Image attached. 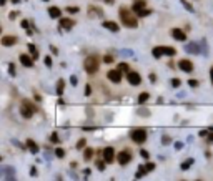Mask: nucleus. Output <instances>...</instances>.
I'll return each instance as SVG.
<instances>
[{
	"label": "nucleus",
	"instance_id": "f257e3e1",
	"mask_svg": "<svg viewBox=\"0 0 213 181\" xmlns=\"http://www.w3.org/2000/svg\"><path fill=\"white\" fill-rule=\"evenodd\" d=\"M118 17H120V22L123 23L125 27H128V28L138 27V17L135 15L133 10L127 9V7H122V9L118 10Z\"/></svg>",
	"mask_w": 213,
	"mask_h": 181
},
{
	"label": "nucleus",
	"instance_id": "f03ea898",
	"mask_svg": "<svg viewBox=\"0 0 213 181\" xmlns=\"http://www.w3.org/2000/svg\"><path fill=\"white\" fill-rule=\"evenodd\" d=\"M83 68L88 75H95L98 72V68H100V60H98V57H95V55L87 57L85 61H83Z\"/></svg>",
	"mask_w": 213,
	"mask_h": 181
},
{
	"label": "nucleus",
	"instance_id": "7ed1b4c3",
	"mask_svg": "<svg viewBox=\"0 0 213 181\" xmlns=\"http://www.w3.org/2000/svg\"><path fill=\"white\" fill-rule=\"evenodd\" d=\"M37 112H38V108L30 100H22V103H20V115L23 118H32L34 113H37Z\"/></svg>",
	"mask_w": 213,
	"mask_h": 181
},
{
	"label": "nucleus",
	"instance_id": "20e7f679",
	"mask_svg": "<svg viewBox=\"0 0 213 181\" xmlns=\"http://www.w3.org/2000/svg\"><path fill=\"white\" fill-rule=\"evenodd\" d=\"M130 138H132V141L137 143V145H143V143L147 141V130L133 128L132 131H130Z\"/></svg>",
	"mask_w": 213,
	"mask_h": 181
},
{
	"label": "nucleus",
	"instance_id": "39448f33",
	"mask_svg": "<svg viewBox=\"0 0 213 181\" xmlns=\"http://www.w3.org/2000/svg\"><path fill=\"white\" fill-rule=\"evenodd\" d=\"M117 161L120 163L122 166H125V164H128L130 161H132V153H130V151H127V150L120 151V153L117 155Z\"/></svg>",
	"mask_w": 213,
	"mask_h": 181
},
{
	"label": "nucleus",
	"instance_id": "423d86ee",
	"mask_svg": "<svg viewBox=\"0 0 213 181\" xmlns=\"http://www.w3.org/2000/svg\"><path fill=\"white\" fill-rule=\"evenodd\" d=\"M122 77H123V72H120V70H110L108 73H107V78H108L112 83H120L122 81Z\"/></svg>",
	"mask_w": 213,
	"mask_h": 181
},
{
	"label": "nucleus",
	"instance_id": "0eeeda50",
	"mask_svg": "<svg viewBox=\"0 0 213 181\" xmlns=\"http://www.w3.org/2000/svg\"><path fill=\"white\" fill-rule=\"evenodd\" d=\"M127 80H128V83L130 85H140L142 83V77H140V73L138 72H132V70H130L128 73H127Z\"/></svg>",
	"mask_w": 213,
	"mask_h": 181
},
{
	"label": "nucleus",
	"instance_id": "6e6552de",
	"mask_svg": "<svg viewBox=\"0 0 213 181\" xmlns=\"http://www.w3.org/2000/svg\"><path fill=\"white\" fill-rule=\"evenodd\" d=\"M140 170L137 171V178H142L143 175H147V173H150V171H153L155 170V163H147V164H142V166H138Z\"/></svg>",
	"mask_w": 213,
	"mask_h": 181
},
{
	"label": "nucleus",
	"instance_id": "1a4fd4ad",
	"mask_svg": "<svg viewBox=\"0 0 213 181\" xmlns=\"http://www.w3.org/2000/svg\"><path fill=\"white\" fill-rule=\"evenodd\" d=\"M18 60H20V63H22L23 67H27V68H32V67H34V61H35L34 57L27 55V53H22V55L18 57Z\"/></svg>",
	"mask_w": 213,
	"mask_h": 181
},
{
	"label": "nucleus",
	"instance_id": "9d476101",
	"mask_svg": "<svg viewBox=\"0 0 213 181\" xmlns=\"http://www.w3.org/2000/svg\"><path fill=\"white\" fill-rule=\"evenodd\" d=\"M178 68L182 70V72H185V73H191L193 72V63H191L190 60L183 58V60L178 61Z\"/></svg>",
	"mask_w": 213,
	"mask_h": 181
},
{
	"label": "nucleus",
	"instance_id": "9b49d317",
	"mask_svg": "<svg viewBox=\"0 0 213 181\" xmlns=\"http://www.w3.org/2000/svg\"><path fill=\"white\" fill-rule=\"evenodd\" d=\"M103 159L107 163H113L115 161V150L112 146H107L103 150Z\"/></svg>",
	"mask_w": 213,
	"mask_h": 181
},
{
	"label": "nucleus",
	"instance_id": "f8f14e48",
	"mask_svg": "<svg viewBox=\"0 0 213 181\" xmlns=\"http://www.w3.org/2000/svg\"><path fill=\"white\" fill-rule=\"evenodd\" d=\"M171 37L178 42H187V33L182 28H171Z\"/></svg>",
	"mask_w": 213,
	"mask_h": 181
},
{
	"label": "nucleus",
	"instance_id": "ddd939ff",
	"mask_svg": "<svg viewBox=\"0 0 213 181\" xmlns=\"http://www.w3.org/2000/svg\"><path fill=\"white\" fill-rule=\"evenodd\" d=\"M0 43H2L3 47H14V45L17 43V37H14V35H3L2 40H0Z\"/></svg>",
	"mask_w": 213,
	"mask_h": 181
},
{
	"label": "nucleus",
	"instance_id": "4468645a",
	"mask_svg": "<svg viewBox=\"0 0 213 181\" xmlns=\"http://www.w3.org/2000/svg\"><path fill=\"white\" fill-rule=\"evenodd\" d=\"M102 27L107 28V30H110V32H118V30H120L118 23L117 22H112V20H105V22H102Z\"/></svg>",
	"mask_w": 213,
	"mask_h": 181
},
{
	"label": "nucleus",
	"instance_id": "2eb2a0df",
	"mask_svg": "<svg viewBox=\"0 0 213 181\" xmlns=\"http://www.w3.org/2000/svg\"><path fill=\"white\" fill-rule=\"evenodd\" d=\"M58 20H60V27H62V28L70 30V28L75 27V20H73V18H62V17H60Z\"/></svg>",
	"mask_w": 213,
	"mask_h": 181
},
{
	"label": "nucleus",
	"instance_id": "dca6fc26",
	"mask_svg": "<svg viewBox=\"0 0 213 181\" xmlns=\"http://www.w3.org/2000/svg\"><path fill=\"white\" fill-rule=\"evenodd\" d=\"M185 50L188 52V53H193V55H200V45L196 43V42H190L185 47Z\"/></svg>",
	"mask_w": 213,
	"mask_h": 181
},
{
	"label": "nucleus",
	"instance_id": "f3484780",
	"mask_svg": "<svg viewBox=\"0 0 213 181\" xmlns=\"http://www.w3.org/2000/svg\"><path fill=\"white\" fill-rule=\"evenodd\" d=\"M143 9H147V2H145V0H135V2H133V7H132V10L135 12V14L142 12Z\"/></svg>",
	"mask_w": 213,
	"mask_h": 181
},
{
	"label": "nucleus",
	"instance_id": "a211bd4d",
	"mask_svg": "<svg viewBox=\"0 0 213 181\" xmlns=\"http://www.w3.org/2000/svg\"><path fill=\"white\" fill-rule=\"evenodd\" d=\"M48 15H50L52 18H60L62 17V10L58 9V7H48Z\"/></svg>",
	"mask_w": 213,
	"mask_h": 181
},
{
	"label": "nucleus",
	"instance_id": "6ab92c4d",
	"mask_svg": "<svg viewBox=\"0 0 213 181\" xmlns=\"http://www.w3.org/2000/svg\"><path fill=\"white\" fill-rule=\"evenodd\" d=\"M25 145H27V148H28V150H30L34 155L38 153V145H37V143H35L32 138H28V140H27V143H25Z\"/></svg>",
	"mask_w": 213,
	"mask_h": 181
},
{
	"label": "nucleus",
	"instance_id": "aec40b11",
	"mask_svg": "<svg viewBox=\"0 0 213 181\" xmlns=\"http://www.w3.org/2000/svg\"><path fill=\"white\" fill-rule=\"evenodd\" d=\"M63 92H65V80H58L57 81V95L62 96Z\"/></svg>",
	"mask_w": 213,
	"mask_h": 181
},
{
	"label": "nucleus",
	"instance_id": "412c9836",
	"mask_svg": "<svg viewBox=\"0 0 213 181\" xmlns=\"http://www.w3.org/2000/svg\"><path fill=\"white\" fill-rule=\"evenodd\" d=\"M93 153H95L93 148H85V150H83V159H85V161H90V159L93 158Z\"/></svg>",
	"mask_w": 213,
	"mask_h": 181
},
{
	"label": "nucleus",
	"instance_id": "4be33fe9",
	"mask_svg": "<svg viewBox=\"0 0 213 181\" xmlns=\"http://www.w3.org/2000/svg\"><path fill=\"white\" fill-rule=\"evenodd\" d=\"M148 98H150V93H148V92H142L140 95H138V103H140V105H145L147 101H148Z\"/></svg>",
	"mask_w": 213,
	"mask_h": 181
},
{
	"label": "nucleus",
	"instance_id": "5701e85b",
	"mask_svg": "<svg viewBox=\"0 0 213 181\" xmlns=\"http://www.w3.org/2000/svg\"><path fill=\"white\" fill-rule=\"evenodd\" d=\"M151 55L155 57V58H162L165 53H163V47H155L153 50H151Z\"/></svg>",
	"mask_w": 213,
	"mask_h": 181
},
{
	"label": "nucleus",
	"instance_id": "b1692460",
	"mask_svg": "<svg viewBox=\"0 0 213 181\" xmlns=\"http://www.w3.org/2000/svg\"><path fill=\"white\" fill-rule=\"evenodd\" d=\"M28 52H30V55L32 57H34V58L37 60V58H38V50H37V47H35V45L34 43H28Z\"/></svg>",
	"mask_w": 213,
	"mask_h": 181
},
{
	"label": "nucleus",
	"instance_id": "393cba45",
	"mask_svg": "<svg viewBox=\"0 0 213 181\" xmlns=\"http://www.w3.org/2000/svg\"><path fill=\"white\" fill-rule=\"evenodd\" d=\"M117 68L120 70V72H123V73H128V72H130V65L127 63V61H120Z\"/></svg>",
	"mask_w": 213,
	"mask_h": 181
},
{
	"label": "nucleus",
	"instance_id": "a878e982",
	"mask_svg": "<svg viewBox=\"0 0 213 181\" xmlns=\"http://www.w3.org/2000/svg\"><path fill=\"white\" fill-rule=\"evenodd\" d=\"M90 9V15H93V17H102L103 15V12H102L98 7H88Z\"/></svg>",
	"mask_w": 213,
	"mask_h": 181
},
{
	"label": "nucleus",
	"instance_id": "bb28decb",
	"mask_svg": "<svg viewBox=\"0 0 213 181\" xmlns=\"http://www.w3.org/2000/svg\"><path fill=\"white\" fill-rule=\"evenodd\" d=\"M163 53H165L167 57H175V53H177V50H175L173 47H163Z\"/></svg>",
	"mask_w": 213,
	"mask_h": 181
},
{
	"label": "nucleus",
	"instance_id": "cd10ccee",
	"mask_svg": "<svg viewBox=\"0 0 213 181\" xmlns=\"http://www.w3.org/2000/svg\"><path fill=\"white\" fill-rule=\"evenodd\" d=\"M193 164V159H187V161H183L182 164H180V170H183V171H187V170H190V166Z\"/></svg>",
	"mask_w": 213,
	"mask_h": 181
},
{
	"label": "nucleus",
	"instance_id": "c85d7f7f",
	"mask_svg": "<svg viewBox=\"0 0 213 181\" xmlns=\"http://www.w3.org/2000/svg\"><path fill=\"white\" fill-rule=\"evenodd\" d=\"M180 3H182V5H183V9H185V10H188V12H191V14H193V12H195V9H193V5H191L190 2H187V0H180Z\"/></svg>",
	"mask_w": 213,
	"mask_h": 181
},
{
	"label": "nucleus",
	"instance_id": "c756f323",
	"mask_svg": "<svg viewBox=\"0 0 213 181\" xmlns=\"http://www.w3.org/2000/svg\"><path fill=\"white\" fill-rule=\"evenodd\" d=\"M85 146H87V140L80 138L78 141H77V150H85Z\"/></svg>",
	"mask_w": 213,
	"mask_h": 181
},
{
	"label": "nucleus",
	"instance_id": "7c9ffc66",
	"mask_svg": "<svg viewBox=\"0 0 213 181\" xmlns=\"http://www.w3.org/2000/svg\"><path fill=\"white\" fill-rule=\"evenodd\" d=\"M140 116H150V110L148 108H138V112H137Z\"/></svg>",
	"mask_w": 213,
	"mask_h": 181
},
{
	"label": "nucleus",
	"instance_id": "2f4dec72",
	"mask_svg": "<svg viewBox=\"0 0 213 181\" xmlns=\"http://www.w3.org/2000/svg\"><path fill=\"white\" fill-rule=\"evenodd\" d=\"M55 156H57V158H63V156H65V150H63V148H57V150H55Z\"/></svg>",
	"mask_w": 213,
	"mask_h": 181
},
{
	"label": "nucleus",
	"instance_id": "473e14b6",
	"mask_svg": "<svg viewBox=\"0 0 213 181\" xmlns=\"http://www.w3.org/2000/svg\"><path fill=\"white\" fill-rule=\"evenodd\" d=\"M105 159H98V161H97V168H98V170H100V171H103L105 170Z\"/></svg>",
	"mask_w": 213,
	"mask_h": 181
},
{
	"label": "nucleus",
	"instance_id": "72a5a7b5",
	"mask_svg": "<svg viewBox=\"0 0 213 181\" xmlns=\"http://www.w3.org/2000/svg\"><path fill=\"white\" fill-rule=\"evenodd\" d=\"M80 9L78 7H75V5H72V7H67V14H77Z\"/></svg>",
	"mask_w": 213,
	"mask_h": 181
},
{
	"label": "nucleus",
	"instance_id": "f704fd0d",
	"mask_svg": "<svg viewBox=\"0 0 213 181\" xmlns=\"http://www.w3.org/2000/svg\"><path fill=\"white\" fill-rule=\"evenodd\" d=\"M150 14H151V10H148V9H143L142 12H138L137 15H138V17H147V15H150Z\"/></svg>",
	"mask_w": 213,
	"mask_h": 181
},
{
	"label": "nucleus",
	"instance_id": "c9c22d12",
	"mask_svg": "<svg viewBox=\"0 0 213 181\" xmlns=\"http://www.w3.org/2000/svg\"><path fill=\"white\" fill-rule=\"evenodd\" d=\"M162 143H163V145H170V143H171V138L168 136V135H163V138H162Z\"/></svg>",
	"mask_w": 213,
	"mask_h": 181
},
{
	"label": "nucleus",
	"instance_id": "e433bc0d",
	"mask_svg": "<svg viewBox=\"0 0 213 181\" xmlns=\"http://www.w3.org/2000/svg\"><path fill=\"white\" fill-rule=\"evenodd\" d=\"M180 85H182V80H178V78H173V80H171V86H173V88H178Z\"/></svg>",
	"mask_w": 213,
	"mask_h": 181
},
{
	"label": "nucleus",
	"instance_id": "4c0bfd02",
	"mask_svg": "<svg viewBox=\"0 0 213 181\" xmlns=\"http://www.w3.org/2000/svg\"><path fill=\"white\" fill-rule=\"evenodd\" d=\"M188 85H190L191 88H196V86H200V81L198 80H188Z\"/></svg>",
	"mask_w": 213,
	"mask_h": 181
},
{
	"label": "nucleus",
	"instance_id": "58836bf2",
	"mask_svg": "<svg viewBox=\"0 0 213 181\" xmlns=\"http://www.w3.org/2000/svg\"><path fill=\"white\" fill-rule=\"evenodd\" d=\"M70 83H72L73 86L78 85V78H77V75H72V77H70Z\"/></svg>",
	"mask_w": 213,
	"mask_h": 181
},
{
	"label": "nucleus",
	"instance_id": "ea45409f",
	"mask_svg": "<svg viewBox=\"0 0 213 181\" xmlns=\"http://www.w3.org/2000/svg\"><path fill=\"white\" fill-rule=\"evenodd\" d=\"M50 141H52V143H60V141H58V135H57V133H52V135H50Z\"/></svg>",
	"mask_w": 213,
	"mask_h": 181
},
{
	"label": "nucleus",
	"instance_id": "a19ab883",
	"mask_svg": "<svg viewBox=\"0 0 213 181\" xmlns=\"http://www.w3.org/2000/svg\"><path fill=\"white\" fill-rule=\"evenodd\" d=\"M103 61H105V63H113V57L112 55H105L103 57Z\"/></svg>",
	"mask_w": 213,
	"mask_h": 181
},
{
	"label": "nucleus",
	"instance_id": "79ce46f5",
	"mask_svg": "<svg viewBox=\"0 0 213 181\" xmlns=\"http://www.w3.org/2000/svg\"><path fill=\"white\" fill-rule=\"evenodd\" d=\"M140 156H142V158H145V159H148V158H150V153H148L147 150H142V151H140Z\"/></svg>",
	"mask_w": 213,
	"mask_h": 181
},
{
	"label": "nucleus",
	"instance_id": "37998d69",
	"mask_svg": "<svg viewBox=\"0 0 213 181\" xmlns=\"http://www.w3.org/2000/svg\"><path fill=\"white\" fill-rule=\"evenodd\" d=\"M9 73H10L12 77H15V65H14V63L9 65Z\"/></svg>",
	"mask_w": 213,
	"mask_h": 181
},
{
	"label": "nucleus",
	"instance_id": "c03bdc74",
	"mask_svg": "<svg viewBox=\"0 0 213 181\" xmlns=\"http://www.w3.org/2000/svg\"><path fill=\"white\" fill-rule=\"evenodd\" d=\"M43 61H45V65H47L48 68L52 67V57H45V58H43Z\"/></svg>",
	"mask_w": 213,
	"mask_h": 181
},
{
	"label": "nucleus",
	"instance_id": "a18cd8bd",
	"mask_svg": "<svg viewBox=\"0 0 213 181\" xmlns=\"http://www.w3.org/2000/svg\"><path fill=\"white\" fill-rule=\"evenodd\" d=\"M85 95H87V96L92 95V85H87V86H85Z\"/></svg>",
	"mask_w": 213,
	"mask_h": 181
},
{
	"label": "nucleus",
	"instance_id": "49530a36",
	"mask_svg": "<svg viewBox=\"0 0 213 181\" xmlns=\"http://www.w3.org/2000/svg\"><path fill=\"white\" fill-rule=\"evenodd\" d=\"M20 25H22V28H28V27H30V22H27V20H22V23H20Z\"/></svg>",
	"mask_w": 213,
	"mask_h": 181
},
{
	"label": "nucleus",
	"instance_id": "de8ad7c7",
	"mask_svg": "<svg viewBox=\"0 0 213 181\" xmlns=\"http://www.w3.org/2000/svg\"><path fill=\"white\" fill-rule=\"evenodd\" d=\"M17 15H18L17 12H10V14H9V18H10V20H14L15 17H17Z\"/></svg>",
	"mask_w": 213,
	"mask_h": 181
},
{
	"label": "nucleus",
	"instance_id": "09e8293b",
	"mask_svg": "<svg viewBox=\"0 0 213 181\" xmlns=\"http://www.w3.org/2000/svg\"><path fill=\"white\" fill-rule=\"evenodd\" d=\"M50 52L53 53V55H57V53H58V50H57V47H53V45H50Z\"/></svg>",
	"mask_w": 213,
	"mask_h": 181
},
{
	"label": "nucleus",
	"instance_id": "8fccbe9b",
	"mask_svg": "<svg viewBox=\"0 0 213 181\" xmlns=\"http://www.w3.org/2000/svg\"><path fill=\"white\" fill-rule=\"evenodd\" d=\"M150 81H151V83H155V81H157V77H155V73H150Z\"/></svg>",
	"mask_w": 213,
	"mask_h": 181
},
{
	"label": "nucleus",
	"instance_id": "3c124183",
	"mask_svg": "<svg viewBox=\"0 0 213 181\" xmlns=\"http://www.w3.org/2000/svg\"><path fill=\"white\" fill-rule=\"evenodd\" d=\"M175 148H177V150H182V148H183V143H175Z\"/></svg>",
	"mask_w": 213,
	"mask_h": 181
},
{
	"label": "nucleus",
	"instance_id": "603ef678",
	"mask_svg": "<svg viewBox=\"0 0 213 181\" xmlns=\"http://www.w3.org/2000/svg\"><path fill=\"white\" fill-rule=\"evenodd\" d=\"M207 141H208V143H213V135H208V136H207Z\"/></svg>",
	"mask_w": 213,
	"mask_h": 181
},
{
	"label": "nucleus",
	"instance_id": "864d4df0",
	"mask_svg": "<svg viewBox=\"0 0 213 181\" xmlns=\"http://www.w3.org/2000/svg\"><path fill=\"white\" fill-rule=\"evenodd\" d=\"M210 81H211V85H213V67L210 68Z\"/></svg>",
	"mask_w": 213,
	"mask_h": 181
},
{
	"label": "nucleus",
	"instance_id": "5fc2aeb1",
	"mask_svg": "<svg viewBox=\"0 0 213 181\" xmlns=\"http://www.w3.org/2000/svg\"><path fill=\"white\" fill-rule=\"evenodd\" d=\"M30 175H32V176H35V175H37V170H35V166H34V168H32V171H30Z\"/></svg>",
	"mask_w": 213,
	"mask_h": 181
},
{
	"label": "nucleus",
	"instance_id": "6e6d98bb",
	"mask_svg": "<svg viewBox=\"0 0 213 181\" xmlns=\"http://www.w3.org/2000/svg\"><path fill=\"white\" fill-rule=\"evenodd\" d=\"M103 2H105V3H108V5H112V3L115 2V0H103Z\"/></svg>",
	"mask_w": 213,
	"mask_h": 181
},
{
	"label": "nucleus",
	"instance_id": "4d7b16f0",
	"mask_svg": "<svg viewBox=\"0 0 213 181\" xmlns=\"http://www.w3.org/2000/svg\"><path fill=\"white\" fill-rule=\"evenodd\" d=\"M5 2H7V0H0V3H2V5H5Z\"/></svg>",
	"mask_w": 213,
	"mask_h": 181
},
{
	"label": "nucleus",
	"instance_id": "13d9d810",
	"mask_svg": "<svg viewBox=\"0 0 213 181\" xmlns=\"http://www.w3.org/2000/svg\"><path fill=\"white\" fill-rule=\"evenodd\" d=\"M20 2V0H12V3H18Z\"/></svg>",
	"mask_w": 213,
	"mask_h": 181
},
{
	"label": "nucleus",
	"instance_id": "bf43d9fd",
	"mask_svg": "<svg viewBox=\"0 0 213 181\" xmlns=\"http://www.w3.org/2000/svg\"><path fill=\"white\" fill-rule=\"evenodd\" d=\"M43 2H48V0H43Z\"/></svg>",
	"mask_w": 213,
	"mask_h": 181
}]
</instances>
